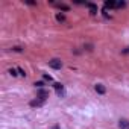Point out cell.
I'll use <instances>...</instances> for the list:
<instances>
[{
    "label": "cell",
    "instance_id": "obj_7",
    "mask_svg": "<svg viewBox=\"0 0 129 129\" xmlns=\"http://www.w3.org/2000/svg\"><path fill=\"white\" fill-rule=\"evenodd\" d=\"M88 8H90V11H91V14H97V6L94 5V3H85Z\"/></svg>",
    "mask_w": 129,
    "mask_h": 129
},
{
    "label": "cell",
    "instance_id": "obj_4",
    "mask_svg": "<svg viewBox=\"0 0 129 129\" xmlns=\"http://www.w3.org/2000/svg\"><path fill=\"white\" fill-rule=\"evenodd\" d=\"M94 90H96L97 94H105V93H106V88H105L102 84H97V85L94 87Z\"/></svg>",
    "mask_w": 129,
    "mask_h": 129
},
{
    "label": "cell",
    "instance_id": "obj_12",
    "mask_svg": "<svg viewBox=\"0 0 129 129\" xmlns=\"http://www.w3.org/2000/svg\"><path fill=\"white\" fill-rule=\"evenodd\" d=\"M126 6V2H117V5H115V8H124Z\"/></svg>",
    "mask_w": 129,
    "mask_h": 129
},
{
    "label": "cell",
    "instance_id": "obj_13",
    "mask_svg": "<svg viewBox=\"0 0 129 129\" xmlns=\"http://www.w3.org/2000/svg\"><path fill=\"white\" fill-rule=\"evenodd\" d=\"M9 75H11V76H14V78H15V76H17V75H18V73H17V70H15V69H11V70H9Z\"/></svg>",
    "mask_w": 129,
    "mask_h": 129
},
{
    "label": "cell",
    "instance_id": "obj_1",
    "mask_svg": "<svg viewBox=\"0 0 129 129\" xmlns=\"http://www.w3.org/2000/svg\"><path fill=\"white\" fill-rule=\"evenodd\" d=\"M44 102H46V100H43V99L37 97V99L30 100V103H29V105H30L32 108H40V106H43V105H44Z\"/></svg>",
    "mask_w": 129,
    "mask_h": 129
},
{
    "label": "cell",
    "instance_id": "obj_2",
    "mask_svg": "<svg viewBox=\"0 0 129 129\" xmlns=\"http://www.w3.org/2000/svg\"><path fill=\"white\" fill-rule=\"evenodd\" d=\"M49 66H50L52 69H55V70H59V69L62 67V62H61L59 59H52V61H49Z\"/></svg>",
    "mask_w": 129,
    "mask_h": 129
},
{
    "label": "cell",
    "instance_id": "obj_16",
    "mask_svg": "<svg viewBox=\"0 0 129 129\" xmlns=\"http://www.w3.org/2000/svg\"><path fill=\"white\" fill-rule=\"evenodd\" d=\"M43 78H44L46 81H49V82H52V76H50V75H44Z\"/></svg>",
    "mask_w": 129,
    "mask_h": 129
},
{
    "label": "cell",
    "instance_id": "obj_17",
    "mask_svg": "<svg viewBox=\"0 0 129 129\" xmlns=\"http://www.w3.org/2000/svg\"><path fill=\"white\" fill-rule=\"evenodd\" d=\"M85 47H87V50H93V46H91V44H87Z\"/></svg>",
    "mask_w": 129,
    "mask_h": 129
},
{
    "label": "cell",
    "instance_id": "obj_14",
    "mask_svg": "<svg viewBox=\"0 0 129 129\" xmlns=\"http://www.w3.org/2000/svg\"><path fill=\"white\" fill-rule=\"evenodd\" d=\"M17 72H18V75H20V76H23V78L26 76V73H24V70H23V69H20V67H18V69H17Z\"/></svg>",
    "mask_w": 129,
    "mask_h": 129
},
{
    "label": "cell",
    "instance_id": "obj_10",
    "mask_svg": "<svg viewBox=\"0 0 129 129\" xmlns=\"http://www.w3.org/2000/svg\"><path fill=\"white\" fill-rule=\"evenodd\" d=\"M56 6H58L59 9H62V11H69V9H70L67 5H62V3H59V5H56Z\"/></svg>",
    "mask_w": 129,
    "mask_h": 129
},
{
    "label": "cell",
    "instance_id": "obj_19",
    "mask_svg": "<svg viewBox=\"0 0 129 129\" xmlns=\"http://www.w3.org/2000/svg\"><path fill=\"white\" fill-rule=\"evenodd\" d=\"M52 129H59V124H55V126H53Z\"/></svg>",
    "mask_w": 129,
    "mask_h": 129
},
{
    "label": "cell",
    "instance_id": "obj_18",
    "mask_svg": "<svg viewBox=\"0 0 129 129\" xmlns=\"http://www.w3.org/2000/svg\"><path fill=\"white\" fill-rule=\"evenodd\" d=\"M123 53H124V55H127V53H129V47H126V49H123Z\"/></svg>",
    "mask_w": 129,
    "mask_h": 129
},
{
    "label": "cell",
    "instance_id": "obj_6",
    "mask_svg": "<svg viewBox=\"0 0 129 129\" xmlns=\"http://www.w3.org/2000/svg\"><path fill=\"white\" fill-rule=\"evenodd\" d=\"M47 96H49V93H47L46 90H43V88H41V90L38 91V97H40V99H43V100H46V97H47Z\"/></svg>",
    "mask_w": 129,
    "mask_h": 129
},
{
    "label": "cell",
    "instance_id": "obj_3",
    "mask_svg": "<svg viewBox=\"0 0 129 129\" xmlns=\"http://www.w3.org/2000/svg\"><path fill=\"white\" fill-rule=\"evenodd\" d=\"M118 127H120V129H129V120H126V118H120V121H118Z\"/></svg>",
    "mask_w": 129,
    "mask_h": 129
},
{
    "label": "cell",
    "instance_id": "obj_9",
    "mask_svg": "<svg viewBox=\"0 0 129 129\" xmlns=\"http://www.w3.org/2000/svg\"><path fill=\"white\" fill-rule=\"evenodd\" d=\"M56 20L59 23H66V17H64V14H56Z\"/></svg>",
    "mask_w": 129,
    "mask_h": 129
},
{
    "label": "cell",
    "instance_id": "obj_15",
    "mask_svg": "<svg viewBox=\"0 0 129 129\" xmlns=\"http://www.w3.org/2000/svg\"><path fill=\"white\" fill-rule=\"evenodd\" d=\"M34 85H35V87H37V88H40V90H41V88H43V87H44V84H43V82H35V84H34Z\"/></svg>",
    "mask_w": 129,
    "mask_h": 129
},
{
    "label": "cell",
    "instance_id": "obj_8",
    "mask_svg": "<svg viewBox=\"0 0 129 129\" xmlns=\"http://www.w3.org/2000/svg\"><path fill=\"white\" fill-rule=\"evenodd\" d=\"M115 2H112V0H106L105 2V8H109V9H112V8H115Z\"/></svg>",
    "mask_w": 129,
    "mask_h": 129
},
{
    "label": "cell",
    "instance_id": "obj_5",
    "mask_svg": "<svg viewBox=\"0 0 129 129\" xmlns=\"http://www.w3.org/2000/svg\"><path fill=\"white\" fill-rule=\"evenodd\" d=\"M53 87H55V90L58 91V94H62V91H64V85H62V84L55 82V84H53Z\"/></svg>",
    "mask_w": 129,
    "mask_h": 129
},
{
    "label": "cell",
    "instance_id": "obj_11",
    "mask_svg": "<svg viewBox=\"0 0 129 129\" xmlns=\"http://www.w3.org/2000/svg\"><path fill=\"white\" fill-rule=\"evenodd\" d=\"M11 50H14V52H18V53H20V52H23V47H20V46H14Z\"/></svg>",
    "mask_w": 129,
    "mask_h": 129
}]
</instances>
